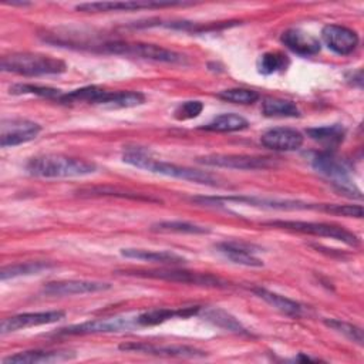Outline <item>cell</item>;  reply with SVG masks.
Wrapping results in <instances>:
<instances>
[{
	"label": "cell",
	"instance_id": "obj_25",
	"mask_svg": "<svg viewBox=\"0 0 364 364\" xmlns=\"http://www.w3.org/2000/svg\"><path fill=\"white\" fill-rule=\"evenodd\" d=\"M253 291L260 299H263L267 304H270L272 307H274L276 310H279L287 316L299 317L301 314V306L291 299H287L282 294H277V293L266 290V289H255Z\"/></svg>",
	"mask_w": 364,
	"mask_h": 364
},
{
	"label": "cell",
	"instance_id": "obj_6",
	"mask_svg": "<svg viewBox=\"0 0 364 364\" xmlns=\"http://www.w3.org/2000/svg\"><path fill=\"white\" fill-rule=\"evenodd\" d=\"M311 166L326 178L331 179L333 183L337 186L340 192L350 193L351 198L361 199L360 191L354 186L351 182L348 169L344 166V164L337 159L331 152H318L311 159Z\"/></svg>",
	"mask_w": 364,
	"mask_h": 364
},
{
	"label": "cell",
	"instance_id": "obj_20",
	"mask_svg": "<svg viewBox=\"0 0 364 364\" xmlns=\"http://www.w3.org/2000/svg\"><path fill=\"white\" fill-rule=\"evenodd\" d=\"M200 310L199 306H191V307H179V309H151L148 311H144L138 317H135L138 326H156L164 321H168L169 318L175 317H191L198 314Z\"/></svg>",
	"mask_w": 364,
	"mask_h": 364
},
{
	"label": "cell",
	"instance_id": "obj_16",
	"mask_svg": "<svg viewBox=\"0 0 364 364\" xmlns=\"http://www.w3.org/2000/svg\"><path fill=\"white\" fill-rule=\"evenodd\" d=\"M111 287L109 283L97 280H57L44 286L43 291L48 296H73L104 291Z\"/></svg>",
	"mask_w": 364,
	"mask_h": 364
},
{
	"label": "cell",
	"instance_id": "obj_28",
	"mask_svg": "<svg viewBox=\"0 0 364 364\" xmlns=\"http://www.w3.org/2000/svg\"><path fill=\"white\" fill-rule=\"evenodd\" d=\"M53 264L48 262H26V263H16V264H9L4 266L0 272V279L7 280V279H14L20 276H31V274H38L44 270L51 269Z\"/></svg>",
	"mask_w": 364,
	"mask_h": 364
},
{
	"label": "cell",
	"instance_id": "obj_13",
	"mask_svg": "<svg viewBox=\"0 0 364 364\" xmlns=\"http://www.w3.org/2000/svg\"><path fill=\"white\" fill-rule=\"evenodd\" d=\"M323 43L338 55L351 54L358 46V34L344 26L338 24H327L321 30Z\"/></svg>",
	"mask_w": 364,
	"mask_h": 364
},
{
	"label": "cell",
	"instance_id": "obj_36",
	"mask_svg": "<svg viewBox=\"0 0 364 364\" xmlns=\"http://www.w3.org/2000/svg\"><path fill=\"white\" fill-rule=\"evenodd\" d=\"M202 109H203V104L200 101L189 100L176 105V108L173 109V117L179 121H186V119L196 118L202 112Z\"/></svg>",
	"mask_w": 364,
	"mask_h": 364
},
{
	"label": "cell",
	"instance_id": "obj_18",
	"mask_svg": "<svg viewBox=\"0 0 364 364\" xmlns=\"http://www.w3.org/2000/svg\"><path fill=\"white\" fill-rule=\"evenodd\" d=\"M280 41L294 54L301 57H310L320 51L321 44L320 41L310 33L301 28H289L283 31Z\"/></svg>",
	"mask_w": 364,
	"mask_h": 364
},
{
	"label": "cell",
	"instance_id": "obj_19",
	"mask_svg": "<svg viewBox=\"0 0 364 364\" xmlns=\"http://www.w3.org/2000/svg\"><path fill=\"white\" fill-rule=\"evenodd\" d=\"M216 249L225 257H228L236 264L249 266V267L263 266V262L255 256V252L257 250L253 245H247L242 242H222L216 245Z\"/></svg>",
	"mask_w": 364,
	"mask_h": 364
},
{
	"label": "cell",
	"instance_id": "obj_34",
	"mask_svg": "<svg viewBox=\"0 0 364 364\" xmlns=\"http://www.w3.org/2000/svg\"><path fill=\"white\" fill-rule=\"evenodd\" d=\"M324 324L327 327H330L331 330L343 334L350 341L357 343L358 346H363V330L360 327H357L351 323L343 321V320H337V318H326Z\"/></svg>",
	"mask_w": 364,
	"mask_h": 364
},
{
	"label": "cell",
	"instance_id": "obj_7",
	"mask_svg": "<svg viewBox=\"0 0 364 364\" xmlns=\"http://www.w3.org/2000/svg\"><path fill=\"white\" fill-rule=\"evenodd\" d=\"M199 164L213 168H228L240 171H257L276 166V161L270 156L237 155V154H210L198 158Z\"/></svg>",
	"mask_w": 364,
	"mask_h": 364
},
{
	"label": "cell",
	"instance_id": "obj_23",
	"mask_svg": "<svg viewBox=\"0 0 364 364\" xmlns=\"http://www.w3.org/2000/svg\"><path fill=\"white\" fill-rule=\"evenodd\" d=\"M247 127H249V122L246 118L235 112H228V114H220L215 117L212 121L203 125L202 129L212 131V132H236V131L246 129Z\"/></svg>",
	"mask_w": 364,
	"mask_h": 364
},
{
	"label": "cell",
	"instance_id": "obj_21",
	"mask_svg": "<svg viewBox=\"0 0 364 364\" xmlns=\"http://www.w3.org/2000/svg\"><path fill=\"white\" fill-rule=\"evenodd\" d=\"M121 255L128 259H136V260L159 263V264H181L186 262L185 257L169 250H148V249L127 247L121 250Z\"/></svg>",
	"mask_w": 364,
	"mask_h": 364
},
{
	"label": "cell",
	"instance_id": "obj_3",
	"mask_svg": "<svg viewBox=\"0 0 364 364\" xmlns=\"http://www.w3.org/2000/svg\"><path fill=\"white\" fill-rule=\"evenodd\" d=\"M4 73H13L26 77L57 75L67 71V64L55 57L37 53H13L4 55L0 63Z\"/></svg>",
	"mask_w": 364,
	"mask_h": 364
},
{
	"label": "cell",
	"instance_id": "obj_5",
	"mask_svg": "<svg viewBox=\"0 0 364 364\" xmlns=\"http://www.w3.org/2000/svg\"><path fill=\"white\" fill-rule=\"evenodd\" d=\"M266 225L273 226V228L291 230V232L336 239V240H340V242H343L348 246H358V243H360L358 237L353 232H350V230H347L341 226L330 225V223L303 222V220H272V222H267Z\"/></svg>",
	"mask_w": 364,
	"mask_h": 364
},
{
	"label": "cell",
	"instance_id": "obj_11",
	"mask_svg": "<svg viewBox=\"0 0 364 364\" xmlns=\"http://www.w3.org/2000/svg\"><path fill=\"white\" fill-rule=\"evenodd\" d=\"M185 6L182 1H92L75 6V10L84 13H109V11H132L144 9H162Z\"/></svg>",
	"mask_w": 364,
	"mask_h": 364
},
{
	"label": "cell",
	"instance_id": "obj_30",
	"mask_svg": "<svg viewBox=\"0 0 364 364\" xmlns=\"http://www.w3.org/2000/svg\"><path fill=\"white\" fill-rule=\"evenodd\" d=\"M287 65H289V58L282 51L263 53L259 57L257 63H256L257 71L263 75H270V74H274V73H280V71L286 70Z\"/></svg>",
	"mask_w": 364,
	"mask_h": 364
},
{
	"label": "cell",
	"instance_id": "obj_10",
	"mask_svg": "<svg viewBox=\"0 0 364 364\" xmlns=\"http://www.w3.org/2000/svg\"><path fill=\"white\" fill-rule=\"evenodd\" d=\"M132 324H136V321L132 323L128 317H119V316L105 317V318H95L81 324L61 328L58 334L82 336V334H100V333H119V331L129 330Z\"/></svg>",
	"mask_w": 364,
	"mask_h": 364
},
{
	"label": "cell",
	"instance_id": "obj_27",
	"mask_svg": "<svg viewBox=\"0 0 364 364\" xmlns=\"http://www.w3.org/2000/svg\"><path fill=\"white\" fill-rule=\"evenodd\" d=\"M145 102V95L139 91H108L102 107L105 108H131Z\"/></svg>",
	"mask_w": 364,
	"mask_h": 364
},
{
	"label": "cell",
	"instance_id": "obj_9",
	"mask_svg": "<svg viewBox=\"0 0 364 364\" xmlns=\"http://www.w3.org/2000/svg\"><path fill=\"white\" fill-rule=\"evenodd\" d=\"M41 132V125L26 118H7L0 125V146L9 148L33 141Z\"/></svg>",
	"mask_w": 364,
	"mask_h": 364
},
{
	"label": "cell",
	"instance_id": "obj_2",
	"mask_svg": "<svg viewBox=\"0 0 364 364\" xmlns=\"http://www.w3.org/2000/svg\"><path fill=\"white\" fill-rule=\"evenodd\" d=\"M26 171L40 178H78L94 173L97 165L81 158L61 154H44L28 159Z\"/></svg>",
	"mask_w": 364,
	"mask_h": 364
},
{
	"label": "cell",
	"instance_id": "obj_35",
	"mask_svg": "<svg viewBox=\"0 0 364 364\" xmlns=\"http://www.w3.org/2000/svg\"><path fill=\"white\" fill-rule=\"evenodd\" d=\"M80 195H87V196H119V198H131L136 200H148V202H156L158 199L151 198V196H144L141 193H134V192H125V191H118L112 188H88V189H81Z\"/></svg>",
	"mask_w": 364,
	"mask_h": 364
},
{
	"label": "cell",
	"instance_id": "obj_1",
	"mask_svg": "<svg viewBox=\"0 0 364 364\" xmlns=\"http://www.w3.org/2000/svg\"><path fill=\"white\" fill-rule=\"evenodd\" d=\"M122 161L131 166L145 169L152 173L171 176V178H176V179H183V181H189V182H195V183L208 185V186H222L220 179L206 171L193 169L189 166H182V165L159 161V159L149 156L145 152H141V151L125 152L122 155Z\"/></svg>",
	"mask_w": 364,
	"mask_h": 364
},
{
	"label": "cell",
	"instance_id": "obj_4",
	"mask_svg": "<svg viewBox=\"0 0 364 364\" xmlns=\"http://www.w3.org/2000/svg\"><path fill=\"white\" fill-rule=\"evenodd\" d=\"M100 51L109 53V54H118L125 57H134V58H142V60H151L158 63H169V64H183L185 55L164 48L156 44H146V43H131V41H105L98 46Z\"/></svg>",
	"mask_w": 364,
	"mask_h": 364
},
{
	"label": "cell",
	"instance_id": "obj_31",
	"mask_svg": "<svg viewBox=\"0 0 364 364\" xmlns=\"http://www.w3.org/2000/svg\"><path fill=\"white\" fill-rule=\"evenodd\" d=\"M151 230L161 232V233H189V235H203L210 232V229H208L206 226H200L189 222H181V220L158 222L151 226Z\"/></svg>",
	"mask_w": 364,
	"mask_h": 364
},
{
	"label": "cell",
	"instance_id": "obj_33",
	"mask_svg": "<svg viewBox=\"0 0 364 364\" xmlns=\"http://www.w3.org/2000/svg\"><path fill=\"white\" fill-rule=\"evenodd\" d=\"M219 98L228 101V102H233V104H242V105H247V104H253L256 102L260 95L257 91L255 90H249V88H229V90H223L218 94Z\"/></svg>",
	"mask_w": 364,
	"mask_h": 364
},
{
	"label": "cell",
	"instance_id": "obj_32",
	"mask_svg": "<svg viewBox=\"0 0 364 364\" xmlns=\"http://www.w3.org/2000/svg\"><path fill=\"white\" fill-rule=\"evenodd\" d=\"M10 94H30L37 95L48 100H60V97L64 94L61 90L44 87V85H34V84H14L10 87Z\"/></svg>",
	"mask_w": 364,
	"mask_h": 364
},
{
	"label": "cell",
	"instance_id": "obj_37",
	"mask_svg": "<svg viewBox=\"0 0 364 364\" xmlns=\"http://www.w3.org/2000/svg\"><path fill=\"white\" fill-rule=\"evenodd\" d=\"M321 212L346 216V218H363L361 205H337V203H323Z\"/></svg>",
	"mask_w": 364,
	"mask_h": 364
},
{
	"label": "cell",
	"instance_id": "obj_24",
	"mask_svg": "<svg viewBox=\"0 0 364 364\" xmlns=\"http://www.w3.org/2000/svg\"><path fill=\"white\" fill-rule=\"evenodd\" d=\"M306 132L313 141L320 142L321 145L330 146V148L340 145L344 141V136H346V129L340 124L309 128Z\"/></svg>",
	"mask_w": 364,
	"mask_h": 364
},
{
	"label": "cell",
	"instance_id": "obj_8",
	"mask_svg": "<svg viewBox=\"0 0 364 364\" xmlns=\"http://www.w3.org/2000/svg\"><path fill=\"white\" fill-rule=\"evenodd\" d=\"M127 274H134L139 277H149V279H159L166 282H178L186 284H196L205 287H226L228 283L222 279L209 274V273H198L189 270H178V269H158V270H135V272H125Z\"/></svg>",
	"mask_w": 364,
	"mask_h": 364
},
{
	"label": "cell",
	"instance_id": "obj_15",
	"mask_svg": "<svg viewBox=\"0 0 364 364\" xmlns=\"http://www.w3.org/2000/svg\"><path fill=\"white\" fill-rule=\"evenodd\" d=\"M122 351H136L152 355L164 357H178V358H198L205 357L206 353L189 346H155L148 343H125L119 346Z\"/></svg>",
	"mask_w": 364,
	"mask_h": 364
},
{
	"label": "cell",
	"instance_id": "obj_29",
	"mask_svg": "<svg viewBox=\"0 0 364 364\" xmlns=\"http://www.w3.org/2000/svg\"><path fill=\"white\" fill-rule=\"evenodd\" d=\"M203 317L209 323H212L226 331H233L237 334H247L246 328L240 324V321L236 320L232 314H229L228 311H225L222 309H209L205 311Z\"/></svg>",
	"mask_w": 364,
	"mask_h": 364
},
{
	"label": "cell",
	"instance_id": "obj_17",
	"mask_svg": "<svg viewBox=\"0 0 364 364\" xmlns=\"http://www.w3.org/2000/svg\"><path fill=\"white\" fill-rule=\"evenodd\" d=\"M74 358L75 353L68 350H31L7 355L1 360V364H48L71 361Z\"/></svg>",
	"mask_w": 364,
	"mask_h": 364
},
{
	"label": "cell",
	"instance_id": "obj_22",
	"mask_svg": "<svg viewBox=\"0 0 364 364\" xmlns=\"http://www.w3.org/2000/svg\"><path fill=\"white\" fill-rule=\"evenodd\" d=\"M108 90L98 87V85H87V87H81L77 90H73L70 92H64L58 102L65 104V105H71V104H95V105H101L105 95H107Z\"/></svg>",
	"mask_w": 364,
	"mask_h": 364
},
{
	"label": "cell",
	"instance_id": "obj_12",
	"mask_svg": "<svg viewBox=\"0 0 364 364\" xmlns=\"http://www.w3.org/2000/svg\"><path fill=\"white\" fill-rule=\"evenodd\" d=\"M65 317L64 311L50 310V311H36V313H21L11 317H7L0 324V333L7 334L17 330L37 327L44 324H53L61 321Z\"/></svg>",
	"mask_w": 364,
	"mask_h": 364
},
{
	"label": "cell",
	"instance_id": "obj_26",
	"mask_svg": "<svg viewBox=\"0 0 364 364\" xmlns=\"http://www.w3.org/2000/svg\"><path fill=\"white\" fill-rule=\"evenodd\" d=\"M262 112L266 117H276V118L300 117V109L293 101L283 100V98H272V97L263 100Z\"/></svg>",
	"mask_w": 364,
	"mask_h": 364
},
{
	"label": "cell",
	"instance_id": "obj_14",
	"mask_svg": "<svg viewBox=\"0 0 364 364\" xmlns=\"http://www.w3.org/2000/svg\"><path fill=\"white\" fill-rule=\"evenodd\" d=\"M260 142L263 146L279 151V152H291L297 151L303 142L304 136L300 131L289 127H277L267 129L262 136Z\"/></svg>",
	"mask_w": 364,
	"mask_h": 364
}]
</instances>
